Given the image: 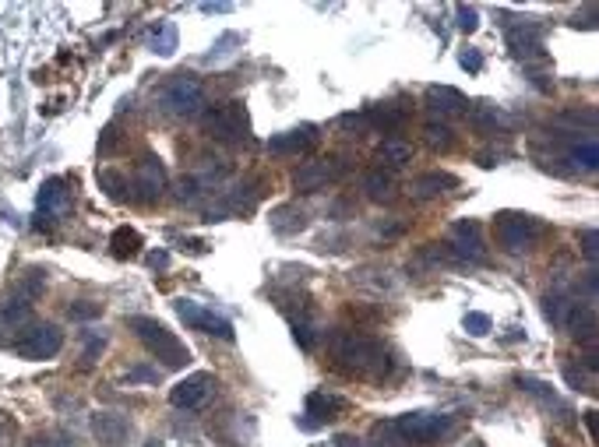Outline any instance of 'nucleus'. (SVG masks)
Segmentation results:
<instances>
[{
  "label": "nucleus",
  "mask_w": 599,
  "mask_h": 447,
  "mask_svg": "<svg viewBox=\"0 0 599 447\" xmlns=\"http://www.w3.org/2000/svg\"><path fill=\"white\" fill-rule=\"evenodd\" d=\"M328 353L331 359L346 370V373H356V377H370V380H378V377H385L388 373V349L378 342V338H370V335H360V331H335L331 338H328Z\"/></svg>",
  "instance_id": "obj_1"
},
{
  "label": "nucleus",
  "mask_w": 599,
  "mask_h": 447,
  "mask_svg": "<svg viewBox=\"0 0 599 447\" xmlns=\"http://www.w3.org/2000/svg\"><path fill=\"white\" fill-rule=\"evenodd\" d=\"M127 328L141 338V346L159 359L163 366L180 370V366H187V363H191L187 346H184V342H180V338L166 328V324H159L155 317H131V321H127Z\"/></svg>",
  "instance_id": "obj_2"
},
{
  "label": "nucleus",
  "mask_w": 599,
  "mask_h": 447,
  "mask_svg": "<svg viewBox=\"0 0 599 447\" xmlns=\"http://www.w3.org/2000/svg\"><path fill=\"white\" fill-rule=\"evenodd\" d=\"M494 236L507 254H529L543 236V226L525 211H500L494 219Z\"/></svg>",
  "instance_id": "obj_3"
},
{
  "label": "nucleus",
  "mask_w": 599,
  "mask_h": 447,
  "mask_svg": "<svg viewBox=\"0 0 599 447\" xmlns=\"http://www.w3.org/2000/svg\"><path fill=\"white\" fill-rule=\"evenodd\" d=\"M159 102L170 116H198L201 106H204V85L191 74H177L163 85Z\"/></svg>",
  "instance_id": "obj_4"
},
{
  "label": "nucleus",
  "mask_w": 599,
  "mask_h": 447,
  "mask_svg": "<svg viewBox=\"0 0 599 447\" xmlns=\"http://www.w3.org/2000/svg\"><path fill=\"white\" fill-rule=\"evenodd\" d=\"M204 131L215 141H247L251 138V116L240 102H222L204 116Z\"/></svg>",
  "instance_id": "obj_5"
},
{
  "label": "nucleus",
  "mask_w": 599,
  "mask_h": 447,
  "mask_svg": "<svg viewBox=\"0 0 599 447\" xmlns=\"http://www.w3.org/2000/svg\"><path fill=\"white\" fill-rule=\"evenodd\" d=\"M392 426H395V434L402 437V444H405V441H409V444H430V441L444 437L451 423H448V416H434V412H405Z\"/></svg>",
  "instance_id": "obj_6"
},
{
  "label": "nucleus",
  "mask_w": 599,
  "mask_h": 447,
  "mask_svg": "<svg viewBox=\"0 0 599 447\" xmlns=\"http://www.w3.org/2000/svg\"><path fill=\"white\" fill-rule=\"evenodd\" d=\"M173 310H177V317L187 324V328H194V331H204V335H215V338H222V342H233V324L226 321V317H219L215 310H208V307H201L194 299H173Z\"/></svg>",
  "instance_id": "obj_7"
},
{
  "label": "nucleus",
  "mask_w": 599,
  "mask_h": 447,
  "mask_svg": "<svg viewBox=\"0 0 599 447\" xmlns=\"http://www.w3.org/2000/svg\"><path fill=\"white\" fill-rule=\"evenodd\" d=\"M64 346V331L57 324H32L18 342H14V353L21 359H53Z\"/></svg>",
  "instance_id": "obj_8"
},
{
  "label": "nucleus",
  "mask_w": 599,
  "mask_h": 447,
  "mask_svg": "<svg viewBox=\"0 0 599 447\" xmlns=\"http://www.w3.org/2000/svg\"><path fill=\"white\" fill-rule=\"evenodd\" d=\"M444 254H448V261H455V265H480V261L487 258L480 226H476L473 219L458 222V226L451 229V243H444Z\"/></svg>",
  "instance_id": "obj_9"
},
{
  "label": "nucleus",
  "mask_w": 599,
  "mask_h": 447,
  "mask_svg": "<svg viewBox=\"0 0 599 447\" xmlns=\"http://www.w3.org/2000/svg\"><path fill=\"white\" fill-rule=\"evenodd\" d=\"M39 211H35V226H50L57 219H64L71 211V187L67 180L50 177L43 187H39V197H35Z\"/></svg>",
  "instance_id": "obj_10"
},
{
  "label": "nucleus",
  "mask_w": 599,
  "mask_h": 447,
  "mask_svg": "<svg viewBox=\"0 0 599 447\" xmlns=\"http://www.w3.org/2000/svg\"><path fill=\"white\" fill-rule=\"evenodd\" d=\"M507 50H511V57H518L522 64L543 60V35H539L536 18H522L518 25L507 28Z\"/></svg>",
  "instance_id": "obj_11"
},
{
  "label": "nucleus",
  "mask_w": 599,
  "mask_h": 447,
  "mask_svg": "<svg viewBox=\"0 0 599 447\" xmlns=\"http://www.w3.org/2000/svg\"><path fill=\"white\" fill-rule=\"evenodd\" d=\"M342 173H346L342 159H310V162H303L297 173H293V190H297V194H314V190H321L324 183L339 180Z\"/></svg>",
  "instance_id": "obj_12"
},
{
  "label": "nucleus",
  "mask_w": 599,
  "mask_h": 447,
  "mask_svg": "<svg viewBox=\"0 0 599 447\" xmlns=\"http://www.w3.org/2000/svg\"><path fill=\"white\" fill-rule=\"evenodd\" d=\"M211 394H215V377L211 373H191L177 387H170V402L177 409H201V405H208Z\"/></svg>",
  "instance_id": "obj_13"
},
{
  "label": "nucleus",
  "mask_w": 599,
  "mask_h": 447,
  "mask_svg": "<svg viewBox=\"0 0 599 447\" xmlns=\"http://www.w3.org/2000/svg\"><path fill=\"white\" fill-rule=\"evenodd\" d=\"M163 190H166V170H163V162H159L155 155H145V159L134 166V194H138V201L152 204V201L163 197Z\"/></svg>",
  "instance_id": "obj_14"
},
{
  "label": "nucleus",
  "mask_w": 599,
  "mask_h": 447,
  "mask_svg": "<svg viewBox=\"0 0 599 447\" xmlns=\"http://www.w3.org/2000/svg\"><path fill=\"white\" fill-rule=\"evenodd\" d=\"M92 434H96L99 444H106V447H123L127 437H131V423H127L123 416H116V412H99V416L92 419Z\"/></svg>",
  "instance_id": "obj_15"
},
{
  "label": "nucleus",
  "mask_w": 599,
  "mask_h": 447,
  "mask_svg": "<svg viewBox=\"0 0 599 447\" xmlns=\"http://www.w3.org/2000/svg\"><path fill=\"white\" fill-rule=\"evenodd\" d=\"M427 106L437 113V116H458V113H466V95L458 89H448V85H434V89H427Z\"/></svg>",
  "instance_id": "obj_16"
},
{
  "label": "nucleus",
  "mask_w": 599,
  "mask_h": 447,
  "mask_svg": "<svg viewBox=\"0 0 599 447\" xmlns=\"http://www.w3.org/2000/svg\"><path fill=\"white\" fill-rule=\"evenodd\" d=\"M109 247H113V258H116V261H131V258H138V250H141V233L131 229V226H116L113 236H109Z\"/></svg>",
  "instance_id": "obj_17"
},
{
  "label": "nucleus",
  "mask_w": 599,
  "mask_h": 447,
  "mask_svg": "<svg viewBox=\"0 0 599 447\" xmlns=\"http://www.w3.org/2000/svg\"><path fill=\"white\" fill-rule=\"evenodd\" d=\"M568 159L578 166V170H586V173H593L599 166V145H596V134H582L578 141H571V148H568Z\"/></svg>",
  "instance_id": "obj_18"
},
{
  "label": "nucleus",
  "mask_w": 599,
  "mask_h": 447,
  "mask_svg": "<svg viewBox=\"0 0 599 447\" xmlns=\"http://www.w3.org/2000/svg\"><path fill=\"white\" fill-rule=\"evenodd\" d=\"M310 127H300V131H282V134H275L272 141H268V152H275V155H300L307 145H310Z\"/></svg>",
  "instance_id": "obj_19"
},
{
  "label": "nucleus",
  "mask_w": 599,
  "mask_h": 447,
  "mask_svg": "<svg viewBox=\"0 0 599 447\" xmlns=\"http://www.w3.org/2000/svg\"><path fill=\"white\" fill-rule=\"evenodd\" d=\"M370 127H378V131H399L402 123H405V109L402 106H392V102H385V106H370L367 109V116H363Z\"/></svg>",
  "instance_id": "obj_20"
},
{
  "label": "nucleus",
  "mask_w": 599,
  "mask_h": 447,
  "mask_svg": "<svg viewBox=\"0 0 599 447\" xmlns=\"http://www.w3.org/2000/svg\"><path fill=\"white\" fill-rule=\"evenodd\" d=\"M339 412H342V398L324 394V391L307 394V416H317V423H331Z\"/></svg>",
  "instance_id": "obj_21"
},
{
  "label": "nucleus",
  "mask_w": 599,
  "mask_h": 447,
  "mask_svg": "<svg viewBox=\"0 0 599 447\" xmlns=\"http://www.w3.org/2000/svg\"><path fill=\"white\" fill-rule=\"evenodd\" d=\"M444 187H455V180L444 177V173H423V177H416L412 183H409V194L419 197V201H427V197L444 194Z\"/></svg>",
  "instance_id": "obj_22"
},
{
  "label": "nucleus",
  "mask_w": 599,
  "mask_h": 447,
  "mask_svg": "<svg viewBox=\"0 0 599 447\" xmlns=\"http://www.w3.org/2000/svg\"><path fill=\"white\" fill-rule=\"evenodd\" d=\"M272 229L275 233H282V236H290V233H300L303 226H307V219H303V211H300L297 204H279L275 211H272Z\"/></svg>",
  "instance_id": "obj_23"
},
{
  "label": "nucleus",
  "mask_w": 599,
  "mask_h": 447,
  "mask_svg": "<svg viewBox=\"0 0 599 447\" xmlns=\"http://www.w3.org/2000/svg\"><path fill=\"white\" fill-rule=\"evenodd\" d=\"M363 190H367L370 201H392V197H395V180H392V173H385V170H374V173L363 177Z\"/></svg>",
  "instance_id": "obj_24"
},
{
  "label": "nucleus",
  "mask_w": 599,
  "mask_h": 447,
  "mask_svg": "<svg viewBox=\"0 0 599 447\" xmlns=\"http://www.w3.org/2000/svg\"><path fill=\"white\" fill-rule=\"evenodd\" d=\"M412 159V145L409 141H399V138H388L381 148H378V162H385V166H392V170H399Z\"/></svg>",
  "instance_id": "obj_25"
},
{
  "label": "nucleus",
  "mask_w": 599,
  "mask_h": 447,
  "mask_svg": "<svg viewBox=\"0 0 599 447\" xmlns=\"http://www.w3.org/2000/svg\"><path fill=\"white\" fill-rule=\"evenodd\" d=\"M148 43H152V50H155L159 57H173V53H177V25H173V21H159V25L152 28Z\"/></svg>",
  "instance_id": "obj_26"
},
{
  "label": "nucleus",
  "mask_w": 599,
  "mask_h": 447,
  "mask_svg": "<svg viewBox=\"0 0 599 447\" xmlns=\"http://www.w3.org/2000/svg\"><path fill=\"white\" fill-rule=\"evenodd\" d=\"M575 303L578 299H571V296H564V292H554V296H546L543 299V310H546V317L554 321V324H568V317H571V310H575Z\"/></svg>",
  "instance_id": "obj_27"
},
{
  "label": "nucleus",
  "mask_w": 599,
  "mask_h": 447,
  "mask_svg": "<svg viewBox=\"0 0 599 447\" xmlns=\"http://www.w3.org/2000/svg\"><path fill=\"white\" fill-rule=\"evenodd\" d=\"M28 321H32V303L11 299V303L0 307V324H4V328H25Z\"/></svg>",
  "instance_id": "obj_28"
},
{
  "label": "nucleus",
  "mask_w": 599,
  "mask_h": 447,
  "mask_svg": "<svg viewBox=\"0 0 599 447\" xmlns=\"http://www.w3.org/2000/svg\"><path fill=\"white\" fill-rule=\"evenodd\" d=\"M469 120H473V127L476 131H483V134H494L500 127V113L490 106V102H476V106H469Z\"/></svg>",
  "instance_id": "obj_29"
},
{
  "label": "nucleus",
  "mask_w": 599,
  "mask_h": 447,
  "mask_svg": "<svg viewBox=\"0 0 599 447\" xmlns=\"http://www.w3.org/2000/svg\"><path fill=\"white\" fill-rule=\"evenodd\" d=\"M423 141H427L434 152H448V148H451V127H448V123H427V127H423Z\"/></svg>",
  "instance_id": "obj_30"
},
{
  "label": "nucleus",
  "mask_w": 599,
  "mask_h": 447,
  "mask_svg": "<svg viewBox=\"0 0 599 447\" xmlns=\"http://www.w3.org/2000/svg\"><path fill=\"white\" fill-rule=\"evenodd\" d=\"M18 289H21V296H18V299H25V303H28V299H35V296L46 289V271L28 268L25 275H21V285H18Z\"/></svg>",
  "instance_id": "obj_31"
},
{
  "label": "nucleus",
  "mask_w": 599,
  "mask_h": 447,
  "mask_svg": "<svg viewBox=\"0 0 599 447\" xmlns=\"http://www.w3.org/2000/svg\"><path fill=\"white\" fill-rule=\"evenodd\" d=\"M99 187L106 190L109 201H123V197H127V194H123V190H127V180L120 177V173H113V170H99Z\"/></svg>",
  "instance_id": "obj_32"
},
{
  "label": "nucleus",
  "mask_w": 599,
  "mask_h": 447,
  "mask_svg": "<svg viewBox=\"0 0 599 447\" xmlns=\"http://www.w3.org/2000/svg\"><path fill=\"white\" fill-rule=\"evenodd\" d=\"M564 377H568V384H575L578 391H586V394H596V373L589 370V373H582V366L575 370V366H564Z\"/></svg>",
  "instance_id": "obj_33"
},
{
  "label": "nucleus",
  "mask_w": 599,
  "mask_h": 447,
  "mask_svg": "<svg viewBox=\"0 0 599 447\" xmlns=\"http://www.w3.org/2000/svg\"><path fill=\"white\" fill-rule=\"evenodd\" d=\"M462 328H466V335L483 338V335H490V317H487V314H480V310H473V314H466Z\"/></svg>",
  "instance_id": "obj_34"
},
{
  "label": "nucleus",
  "mask_w": 599,
  "mask_h": 447,
  "mask_svg": "<svg viewBox=\"0 0 599 447\" xmlns=\"http://www.w3.org/2000/svg\"><path fill=\"white\" fill-rule=\"evenodd\" d=\"M240 43H243V35H236V32H226V35L215 43V50L208 53V64H219V60H226V57L233 53L229 46H240Z\"/></svg>",
  "instance_id": "obj_35"
},
{
  "label": "nucleus",
  "mask_w": 599,
  "mask_h": 447,
  "mask_svg": "<svg viewBox=\"0 0 599 447\" xmlns=\"http://www.w3.org/2000/svg\"><path fill=\"white\" fill-rule=\"evenodd\" d=\"M102 349H106V338H102V335H96V331H85V353H82V366H92V363L102 356Z\"/></svg>",
  "instance_id": "obj_36"
},
{
  "label": "nucleus",
  "mask_w": 599,
  "mask_h": 447,
  "mask_svg": "<svg viewBox=\"0 0 599 447\" xmlns=\"http://www.w3.org/2000/svg\"><path fill=\"white\" fill-rule=\"evenodd\" d=\"M335 123H339V131H342V134H349V138H360V134H363V127H367L363 113H342Z\"/></svg>",
  "instance_id": "obj_37"
},
{
  "label": "nucleus",
  "mask_w": 599,
  "mask_h": 447,
  "mask_svg": "<svg viewBox=\"0 0 599 447\" xmlns=\"http://www.w3.org/2000/svg\"><path fill=\"white\" fill-rule=\"evenodd\" d=\"M159 377H163V373H159L155 366H148V363H138V366L127 370V380H131V384H159Z\"/></svg>",
  "instance_id": "obj_38"
},
{
  "label": "nucleus",
  "mask_w": 599,
  "mask_h": 447,
  "mask_svg": "<svg viewBox=\"0 0 599 447\" xmlns=\"http://www.w3.org/2000/svg\"><path fill=\"white\" fill-rule=\"evenodd\" d=\"M518 384H522V387H525L529 394H536V398H539L543 405H557V394H554V391H550L546 384H539V380H532V377H518Z\"/></svg>",
  "instance_id": "obj_39"
},
{
  "label": "nucleus",
  "mask_w": 599,
  "mask_h": 447,
  "mask_svg": "<svg viewBox=\"0 0 599 447\" xmlns=\"http://www.w3.org/2000/svg\"><path fill=\"white\" fill-rule=\"evenodd\" d=\"M67 317L71 321H92V317H102V303H71L67 307Z\"/></svg>",
  "instance_id": "obj_40"
},
{
  "label": "nucleus",
  "mask_w": 599,
  "mask_h": 447,
  "mask_svg": "<svg viewBox=\"0 0 599 447\" xmlns=\"http://www.w3.org/2000/svg\"><path fill=\"white\" fill-rule=\"evenodd\" d=\"M458 64H462L469 74H480V71H483V53H480L476 46H466V50H458Z\"/></svg>",
  "instance_id": "obj_41"
},
{
  "label": "nucleus",
  "mask_w": 599,
  "mask_h": 447,
  "mask_svg": "<svg viewBox=\"0 0 599 447\" xmlns=\"http://www.w3.org/2000/svg\"><path fill=\"white\" fill-rule=\"evenodd\" d=\"M455 18H458V28H462V32H476V28H480V14H476V7H469V4H462V7L455 11Z\"/></svg>",
  "instance_id": "obj_42"
},
{
  "label": "nucleus",
  "mask_w": 599,
  "mask_h": 447,
  "mask_svg": "<svg viewBox=\"0 0 599 447\" xmlns=\"http://www.w3.org/2000/svg\"><path fill=\"white\" fill-rule=\"evenodd\" d=\"M75 441L71 437H64V434H35L28 447H71Z\"/></svg>",
  "instance_id": "obj_43"
},
{
  "label": "nucleus",
  "mask_w": 599,
  "mask_h": 447,
  "mask_svg": "<svg viewBox=\"0 0 599 447\" xmlns=\"http://www.w3.org/2000/svg\"><path fill=\"white\" fill-rule=\"evenodd\" d=\"M293 338L300 342V349H314V328L307 321H293Z\"/></svg>",
  "instance_id": "obj_44"
},
{
  "label": "nucleus",
  "mask_w": 599,
  "mask_h": 447,
  "mask_svg": "<svg viewBox=\"0 0 599 447\" xmlns=\"http://www.w3.org/2000/svg\"><path fill=\"white\" fill-rule=\"evenodd\" d=\"M582 254L596 265V258H599V236H596V229H586L582 233Z\"/></svg>",
  "instance_id": "obj_45"
},
{
  "label": "nucleus",
  "mask_w": 599,
  "mask_h": 447,
  "mask_svg": "<svg viewBox=\"0 0 599 447\" xmlns=\"http://www.w3.org/2000/svg\"><path fill=\"white\" fill-rule=\"evenodd\" d=\"M116 141H120V138H116V127L109 123L99 134V155H113V152H116Z\"/></svg>",
  "instance_id": "obj_46"
},
{
  "label": "nucleus",
  "mask_w": 599,
  "mask_h": 447,
  "mask_svg": "<svg viewBox=\"0 0 599 447\" xmlns=\"http://www.w3.org/2000/svg\"><path fill=\"white\" fill-rule=\"evenodd\" d=\"M0 447H14V423L0 412Z\"/></svg>",
  "instance_id": "obj_47"
},
{
  "label": "nucleus",
  "mask_w": 599,
  "mask_h": 447,
  "mask_svg": "<svg viewBox=\"0 0 599 447\" xmlns=\"http://www.w3.org/2000/svg\"><path fill=\"white\" fill-rule=\"evenodd\" d=\"M148 268H170V254H166V250H152V254H148Z\"/></svg>",
  "instance_id": "obj_48"
},
{
  "label": "nucleus",
  "mask_w": 599,
  "mask_h": 447,
  "mask_svg": "<svg viewBox=\"0 0 599 447\" xmlns=\"http://www.w3.org/2000/svg\"><path fill=\"white\" fill-rule=\"evenodd\" d=\"M204 14H222V11H233V4H201Z\"/></svg>",
  "instance_id": "obj_49"
},
{
  "label": "nucleus",
  "mask_w": 599,
  "mask_h": 447,
  "mask_svg": "<svg viewBox=\"0 0 599 447\" xmlns=\"http://www.w3.org/2000/svg\"><path fill=\"white\" fill-rule=\"evenodd\" d=\"M335 447H363V444H360V441H353V437H339Z\"/></svg>",
  "instance_id": "obj_50"
},
{
  "label": "nucleus",
  "mask_w": 599,
  "mask_h": 447,
  "mask_svg": "<svg viewBox=\"0 0 599 447\" xmlns=\"http://www.w3.org/2000/svg\"><path fill=\"white\" fill-rule=\"evenodd\" d=\"M187 250H191V254H204V243H201V240H187Z\"/></svg>",
  "instance_id": "obj_51"
},
{
  "label": "nucleus",
  "mask_w": 599,
  "mask_h": 447,
  "mask_svg": "<svg viewBox=\"0 0 599 447\" xmlns=\"http://www.w3.org/2000/svg\"><path fill=\"white\" fill-rule=\"evenodd\" d=\"M586 430L596 434V412H586Z\"/></svg>",
  "instance_id": "obj_52"
},
{
  "label": "nucleus",
  "mask_w": 599,
  "mask_h": 447,
  "mask_svg": "<svg viewBox=\"0 0 599 447\" xmlns=\"http://www.w3.org/2000/svg\"><path fill=\"white\" fill-rule=\"evenodd\" d=\"M145 447H163V444H155V441H148V444H145Z\"/></svg>",
  "instance_id": "obj_53"
}]
</instances>
